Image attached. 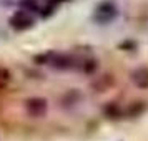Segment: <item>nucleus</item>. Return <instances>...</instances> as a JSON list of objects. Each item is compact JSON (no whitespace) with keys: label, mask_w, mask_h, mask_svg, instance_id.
<instances>
[{"label":"nucleus","mask_w":148,"mask_h":141,"mask_svg":"<svg viewBox=\"0 0 148 141\" xmlns=\"http://www.w3.org/2000/svg\"><path fill=\"white\" fill-rule=\"evenodd\" d=\"M10 27L17 30V32H23V30H28V28L34 27L35 23V18L34 15L30 14V12H25V10H17L12 17H10Z\"/></svg>","instance_id":"7ed1b4c3"},{"label":"nucleus","mask_w":148,"mask_h":141,"mask_svg":"<svg viewBox=\"0 0 148 141\" xmlns=\"http://www.w3.org/2000/svg\"><path fill=\"white\" fill-rule=\"evenodd\" d=\"M127 47H135L133 43H121L120 45V48H127Z\"/></svg>","instance_id":"9d476101"},{"label":"nucleus","mask_w":148,"mask_h":141,"mask_svg":"<svg viewBox=\"0 0 148 141\" xmlns=\"http://www.w3.org/2000/svg\"><path fill=\"white\" fill-rule=\"evenodd\" d=\"M130 78L136 88L147 90L148 88V67H140L130 73Z\"/></svg>","instance_id":"20e7f679"},{"label":"nucleus","mask_w":148,"mask_h":141,"mask_svg":"<svg viewBox=\"0 0 148 141\" xmlns=\"http://www.w3.org/2000/svg\"><path fill=\"white\" fill-rule=\"evenodd\" d=\"M10 78H12L10 72H8L7 68L0 67V90H2V88H5L8 83H10Z\"/></svg>","instance_id":"423d86ee"},{"label":"nucleus","mask_w":148,"mask_h":141,"mask_svg":"<svg viewBox=\"0 0 148 141\" xmlns=\"http://www.w3.org/2000/svg\"><path fill=\"white\" fill-rule=\"evenodd\" d=\"M118 15V8L112 0H101L100 3L93 10V20L100 25H107L110 22H113Z\"/></svg>","instance_id":"f257e3e1"},{"label":"nucleus","mask_w":148,"mask_h":141,"mask_svg":"<svg viewBox=\"0 0 148 141\" xmlns=\"http://www.w3.org/2000/svg\"><path fill=\"white\" fill-rule=\"evenodd\" d=\"M103 114L107 116L108 120H120L121 116H123V110L118 103H107L105 106H103Z\"/></svg>","instance_id":"39448f33"},{"label":"nucleus","mask_w":148,"mask_h":141,"mask_svg":"<svg viewBox=\"0 0 148 141\" xmlns=\"http://www.w3.org/2000/svg\"><path fill=\"white\" fill-rule=\"evenodd\" d=\"M63 2H68V0H45V3L47 5H52V7H57V5H60Z\"/></svg>","instance_id":"1a4fd4ad"},{"label":"nucleus","mask_w":148,"mask_h":141,"mask_svg":"<svg viewBox=\"0 0 148 141\" xmlns=\"http://www.w3.org/2000/svg\"><path fill=\"white\" fill-rule=\"evenodd\" d=\"M23 106H25V113L30 118H43L48 113V101L40 96H32L25 100Z\"/></svg>","instance_id":"f03ea898"},{"label":"nucleus","mask_w":148,"mask_h":141,"mask_svg":"<svg viewBox=\"0 0 148 141\" xmlns=\"http://www.w3.org/2000/svg\"><path fill=\"white\" fill-rule=\"evenodd\" d=\"M22 7H23L22 10H25V12H35V10H40L37 0H23V2H22Z\"/></svg>","instance_id":"0eeeda50"},{"label":"nucleus","mask_w":148,"mask_h":141,"mask_svg":"<svg viewBox=\"0 0 148 141\" xmlns=\"http://www.w3.org/2000/svg\"><path fill=\"white\" fill-rule=\"evenodd\" d=\"M143 110H145V105H143L141 101H136V103H133V105L130 106L128 114H130V116H136V114H140Z\"/></svg>","instance_id":"6e6552de"}]
</instances>
